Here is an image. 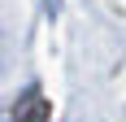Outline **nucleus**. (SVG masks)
Listing matches in <instances>:
<instances>
[{
    "instance_id": "f257e3e1",
    "label": "nucleus",
    "mask_w": 126,
    "mask_h": 122,
    "mask_svg": "<svg viewBox=\"0 0 126 122\" xmlns=\"http://www.w3.org/2000/svg\"><path fill=\"white\" fill-rule=\"evenodd\" d=\"M26 118H22V109H13V122H44V113H48V105H44V96L39 92H26Z\"/></svg>"
}]
</instances>
